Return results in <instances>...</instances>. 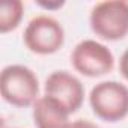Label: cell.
Masks as SVG:
<instances>
[{
	"label": "cell",
	"instance_id": "ba28073f",
	"mask_svg": "<svg viewBox=\"0 0 128 128\" xmlns=\"http://www.w3.org/2000/svg\"><path fill=\"white\" fill-rule=\"evenodd\" d=\"M24 15V5L21 0H5L0 5V33L5 35L15 30Z\"/></svg>",
	"mask_w": 128,
	"mask_h": 128
},
{
	"label": "cell",
	"instance_id": "277c9868",
	"mask_svg": "<svg viewBox=\"0 0 128 128\" xmlns=\"http://www.w3.org/2000/svg\"><path fill=\"white\" fill-rule=\"evenodd\" d=\"M23 42L29 51L39 56H50L57 53L65 44V29L54 17L36 15L24 29Z\"/></svg>",
	"mask_w": 128,
	"mask_h": 128
},
{
	"label": "cell",
	"instance_id": "3957f363",
	"mask_svg": "<svg viewBox=\"0 0 128 128\" xmlns=\"http://www.w3.org/2000/svg\"><path fill=\"white\" fill-rule=\"evenodd\" d=\"M89 24L92 32L104 41H119L128 35V2L104 0L94 5Z\"/></svg>",
	"mask_w": 128,
	"mask_h": 128
},
{
	"label": "cell",
	"instance_id": "5b68a950",
	"mask_svg": "<svg viewBox=\"0 0 128 128\" xmlns=\"http://www.w3.org/2000/svg\"><path fill=\"white\" fill-rule=\"evenodd\" d=\"M71 63L78 74L96 78L113 71L114 56L106 44L96 39H83L72 48Z\"/></svg>",
	"mask_w": 128,
	"mask_h": 128
},
{
	"label": "cell",
	"instance_id": "9c48e42d",
	"mask_svg": "<svg viewBox=\"0 0 128 128\" xmlns=\"http://www.w3.org/2000/svg\"><path fill=\"white\" fill-rule=\"evenodd\" d=\"M119 71L122 74V77L128 82V48L122 53L120 60H119Z\"/></svg>",
	"mask_w": 128,
	"mask_h": 128
},
{
	"label": "cell",
	"instance_id": "30bf717a",
	"mask_svg": "<svg viewBox=\"0 0 128 128\" xmlns=\"http://www.w3.org/2000/svg\"><path fill=\"white\" fill-rule=\"evenodd\" d=\"M68 128H100L96 124H94L92 120H88V119H77V120H72Z\"/></svg>",
	"mask_w": 128,
	"mask_h": 128
},
{
	"label": "cell",
	"instance_id": "7a4b0ae2",
	"mask_svg": "<svg viewBox=\"0 0 128 128\" xmlns=\"http://www.w3.org/2000/svg\"><path fill=\"white\" fill-rule=\"evenodd\" d=\"M94 114L104 122H119L128 116V86L116 80L96 83L89 94Z\"/></svg>",
	"mask_w": 128,
	"mask_h": 128
},
{
	"label": "cell",
	"instance_id": "8fae6325",
	"mask_svg": "<svg viewBox=\"0 0 128 128\" xmlns=\"http://www.w3.org/2000/svg\"><path fill=\"white\" fill-rule=\"evenodd\" d=\"M38 6L44 8L45 11H56V9H60L63 5H65V2H60V0H54V2H36Z\"/></svg>",
	"mask_w": 128,
	"mask_h": 128
},
{
	"label": "cell",
	"instance_id": "6da1fadb",
	"mask_svg": "<svg viewBox=\"0 0 128 128\" xmlns=\"http://www.w3.org/2000/svg\"><path fill=\"white\" fill-rule=\"evenodd\" d=\"M0 92L5 102L14 107H32L39 98L38 76L26 65H8L0 74Z\"/></svg>",
	"mask_w": 128,
	"mask_h": 128
},
{
	"label": "cell",
	"instance_id": "7c38bea8",
	"mask_svg": "<svg viewBox=\"0 0 128 128\" xmlns=\"http://www.w3.org/2000/svg\"><path fill=\"white\" fill-rule=\"evenodd\" d=\"M11 128H12V126H11ZM15 128H17V126H15Z\"/></svg>",
	"mask_w": 128,
	"mask_h": 128
},
{
	"label": "cell",
	"instance_id": "52a82bcc",
	"mask_svg": "<svg viewBox=\"0 0 128 128\" xmlns=\"http://www.w3.org/2000/svg\"><path fill=\"white\" fill-rule=\"evenodd\" d=\"M71 113L57 100L48 95L39 96L32 106V118L36 128H68Z\"/></svg>",
	"mask_w": 128,
	"mask_h": 128
},
{
	"label": "cell",
	"instance_id": "8992f818",
	"mask_svg": "<svg viewBox=\"0 0 128 128\" xmlns=\"http://www.w3.org/2000/svg\"><path fill=\"white\" fill-rule=\"evenodd\" d=\"M44 95L53 96L71 114L76 113L84 101V86L78 77L68 71H53L44 83Z\"/></svg>",
	"mask_w": 128,
	"mask_h": 128
}]
</instances>
